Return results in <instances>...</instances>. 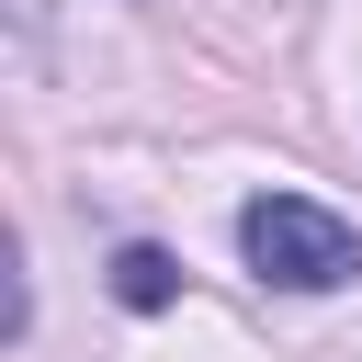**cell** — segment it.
I'll return each mask as SVG.
<instances>
[{
  "label": "cell",
  "instance_id": "cell-1",
  "mask_svg": "<svg viewBox=\"0 0 362 362\" xmlns=\"http://www.w3.org/2000/svg\"><path fill=\"white\" fill-rule=\"evenodd\" d=\"M238 260L260 283H283V294H339L362 272V226L328 215L317 192H249L238 204Z\"/></svg>",
  "mask_w": 362,
  "mask_h": 362
},
{
  "label": "cell",
  "instance_id": "cell-2",
  "mask_svg": "<svg viewBox=\"0 0 362 362\" xmlns=\"http://www.w3.org/2000/svg\"><path fill=\"white\" fill-rule=\"evenodd\" d=\"M170 294H181V260H170V249H147V238H136V249H113V305L158 317Z\"/></svg>",
  "mask_w": 362,
  "mask_h": 362
}]
</instances>
